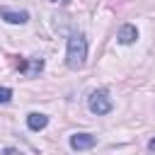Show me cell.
<instances>
[{"label":"cell","mask_w":155,"mask_h":155,"mask_svg":"<svg viewBox=\"0 0 155 155\" xmlns=\"http://www.w3.org/2000/svg\"><path fill=\"white\" fill-rule=\"evenodd\" d=\"M87 61V39L85 34H70L68 39V48H65V65L73 70H80Z\"/></svg>","instance_id":"1"},{"label":"cell","mask_w":155,"mask_h":155,"mask_svg":"<svg viewBox=\"0 0 155 155\" xmlns=\"http://www.w3.org/2000/svg\"><path fill=\"white\" fill-rule=\"evenodd\" d=\"M94 143H97V138L92 133H73L70 136V148L73 150H90V148H94Z\"/></svg>","instance_id":"3"},{"label":"cell","mask_w":155,"mask_h":155,"mask_svg":"<svg viewBox=\"0 0 155 155\" xmlns=\"http://www.w3.org/2000/svg\"><path fill=\"white\" fill-rule=\"evenodd\" d=\"M48 2H65V0H48Z\"/></svg>","instance_id":"11"},{"label":"cell","mask_w":155,"mask_h":155,"mask_svg":"<svg viewBox=\"0 0 155 155\" xmlns=\"http://www.w3.org/2000/svg\"><path fill=\"white\" fill-rule=\"evenodd\" d=\"M116 39H119V44H124V46L133 44V41L138 39V29H136V24H121Z\"/></svg>","instance_id":"6"},{"label":"cell","mask_w":155,"mask_h":155,"mask_svg":"<svg viewBox=\"0 0 155 155\" xmlns=\"http://www.w3.org/2000/svg\"><path fill=\"white\" fill-rule=\"evenodd\" d=\"M12 99V90L10 87H0V104H7Z\"/></svg>","instance_id":"8"},{"label":"cell","mask_w":155,"mask_h":155,"mask_svg":"<svg viewBox=\"0 0 155 155\" xmlns=\"http://www.w3.org/2000/svg\"><path fill=\"white\" fill-rule=\"evenodd\" d=\"M87 107H90L92 114L102 116V114H109V111L114 109V102H111V97H109L107 90H94V92L87 97Z\"/></svg>","instance_id":"2"},{"label":"cell","mask_w":155,"mask_h":155,"mask_svg":"<svg viewBox=\"0 0 155 155\" xmlns=\"http://www.w3.org/2000/svg\"><path fill=\"white\" fill-rule=\"evenodd\" d=\"M5 155H17V150H12V148H7V150H5Z\"/></svg>","instance_id":"9"},{"label":"cell","mask_w":155,"mask_h":155,"mask_svg":"<svg viewBox=\"0 0 155 155\" xmlns=\"http://www.w3.org/2000/svg\"><path fill=\"white\" fill-rule=\"evenodd\" d=\"M27 126H29V131H44L48 126V116L46 114H39V111H31L27 116Z\"/></svg>","instance_id":"7"},{"label":"cell","mask_w":155,"mask_h":155,"mask_svg":"<svg viewBox=\"0 0 155 155\" xmlns=\"http://www.w3.org/2000/svg\"><path fill=\"white\" fill-rule=\"evenodd\" d=\"M0 17L10 24H27L29 22V12L27 10H10V7H2L0 10Z\"/></svg>","instance_id":"4"},{"label":"cell","mask_w":155,"mask_h":155,"mask_svg":"<svg viewBox=\"0 0 155 155\" xmlns=\"http://www.w3.org/2000/svg\"><path fill=\"white\" fill-rule=\"evenodd\" d=\"M148 148H150V150H155V138H153V140L148 143Z\"/></svg>","instance_id":"10"},{"label":"cell","mask_w":155,"mask_h":155,"mask_svg":"<svg viewBox=\"0 0 155 155\" xmlns=\"http://www.w3.org/2000/svg\"><path fill=\"white\" fill-rule=\"evenodd\" d=\"M17 70H19V73H24L27 78H31V75H36V73H41V70H44V58H34V61H17Z\"/></svg>","instance_id":"5"}]
</instances>
